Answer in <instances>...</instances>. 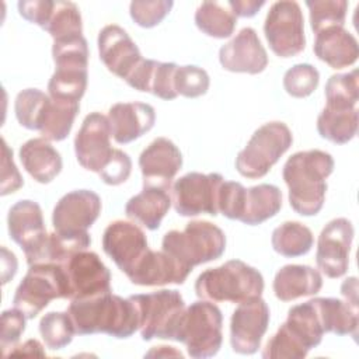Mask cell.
Wrapping results in <instances>:
<instances>
[{"mask_svg":"<svg viewBox=\"0 0 359 359\" xmlns=\"http://www.w3.org/2000/svg\"><path fill=\"white\" fill-rule=\"evenodd\" d=\"M292 143L293 135L286 123L279 121L264 123L237 154L236 168L245 178H261L269 172Z\"/></svg>","mask_w":359,"mask_h":359,"instance_id":"52a82bcc","label":"cell"},{"mask_svg":"<svg viewBox=\"0 0 359 359\" xmlns=\"http://www.w3.org/2000/svg\"><path fill=\"white\" fill-rule=\"evenodd\" d=\"M314 243L311 230L299 222H285L272 231V248L287 258L307 254Z\"/></svg>","mask_w":359,"mask_h":359,"instance_id":"836d02e7","label":"cell"},{"mask_svg":"<svg viewBox=\"0 0 359 359\" xmlns=\"http://www.w3.org/2000/svg\"><path fill=\"white\" fill-rule=\"evenodd\" d=\"M163 251L191 272L196 265L217 259L226 250V236L220 227L206 220H192L182 231H167Z\"/></svg>","mask_w":359,"mask_h":359,"instance_id":"277c9868","label":"cell"},{"mask_svg":"<svg viewBox=\"0 0 359 359\" xmlns=\"http://www.w3.org/2000/svg\"><path fill=\"white\" fill-rule=\"evenodd\" d=\"M18 7V13L20 15L32 22L39 25L42 29H45L53 7H55V1L53 0H21L17 4Z\"/></svg>","mask_w":359,"mask_h":359,"instance_id":"c3c4849f","label":"cell"},{"mask_svg":"<svg viewBox=\"0 0 359 359\" xmlns=\"http://www.w3.org/2000/svg\"><path fill=\"white\" fill-rule=\"evenodd\" d=\"M224 178L217 172H188L172 184L171 202L181 216L219 215V191Z\"/></svg>","mask_w":359,"mask_h":359,"instance_id":"8fae6325","label":"cell"},{"mask_svg":"<svg viewBox=\"0 0 359 359\" xmlns=\"http://www.w3.org/2000/svg\"><path fill=\"white\" fill-rule=\"evenodd\" d=\"M143 185L170 189L171 182L182 167L180 149L167 137L154 139L139 156Z\"/></svg>","mask_w":359,"mask_h":359,"instance_id":"ffe728a7","label":"cell"},{"mask_svg":"<svg viewBox=\"0 0 359 359\" xmlns=\"http://www.w3.org/2000/svg\"><path fill=\"white\" fill-rule=\"evenodd\" d=\"M320 81L318 70L309 63H299L286 70L283 88L294 98H304L314 93Z\"/></svg>","mask_w":359,"mask_h":359,"instance_id":"60d3db41","label":"cell"},{"mask_svg":"<svg viewBox=\"0 0 359 359\" xmlns=\"http://www.w3.org/2000/svg\"><path fill=\"white\" fill-rule=\"evenodd\" d=\"M327 105L339 108H356L359 100L358 70L332 74L325 84Z\"/></svg>","mask_w":359,"mask_h":359,"instance_id":"f35d334b","label":"cell"},{"mask_svg":"<svg viewBox=\"0 0 359 359\" xmlns=\"http://www.w3.org/2000/svg\"><path fill=\"white\" fill-rule=\"evenodd\" d=\"M245 187L237 181H223L219 191V213L231 220H238Z\"/></svg>","mask_w":359,"mask_h":359,"instance_id":"bcb514c9","label":"cell"},{"mask_svg":"<svg viewBox=\"0 0 359 359\" xmlns=\"http://www.w3.org/2000/svg\"><path fill=\"white\" fill-rule=\"evenodd\" d=\"M310 27L317 34L330 27H344L348 1L345 0H307Z\"/></svg>","mask_w":359,"mask_h":359,"instance_id":"ab89813d","label":"cell"},{"mask_svg":"<svg viewBox=\"0 0 359 359\" xmlns=\"http://www.w3.org/2000/svg\"><path fill=\"white\" fill-rule=\"evenodd\" d=\"M195 24L208 36L222 39L234 32L237 17L227 1H202L195 11Z\"/></svg>","mask_w":359,"mask_h":359,"instance_id":"d6a6232c","label":"cell"},{"mask_svg":"<svg viewBox=\"0 0 359 359\" xmlns=\"http://www.w3.org/2000/svg\"><path fill=\"white\" fill-rule=\"evenodd\" d=\"M66 279V299L79 300L111 293V272L93 251H77L60 264Z\"/></svg>","mask_w":359,"mask_h":359,"instance_id":"7c38bea8","label":"cell"},{"mask_svg":"<svg viewBox=\"0 0 359 359\" xmlns=\"http://www.w3.org/2000/svg\"><path fill=\"white\" fill-rule=\"evenodd\" d=\"M24 185V180L13 161V150L7 146L6 140L3 139V157H1V185L0 194L8 195L15 192Z\"/></svg>","mask_w":359,"mask_h":359,"instance_id":"681fc988","label":"cell"},{"mask_svg":"<svg viewBox=\"0 0 359 359\" xmlns=\"http://www.w3.org/2000/svg\"><path fill=\"white\" fill-rule=\"evenodd\" d=\"M334 171L330 153L313 149L292 154L283 165L282 177L289 188V203L302 216L317 215L325 201L327 178Z\"/></svg>","mask_w":359,"mask_h":359,"instance_id":"6da1fadb","label":"cell"},{"mask_svg":"<svg viewBox=\"0 0 359 359\" xmlns=\"http://www.w3.org/2000/svg\"><path fill=\"white\" fill-rule=\"evenodd\" d=\"M97 45L100 59L105 67L123 80L143 60L135 41L116 24L105 25L100 31Z\"/></svg>","mask_w":359,"mask_h":359,"instance_id":"ac0fdd59","label":"cell"},{"mask_svg":"<svg viewBox=\"0 0 359 359\" xmlns=\"http://www.w3.org/2000/svg\"><path fill=\"white\" fill-rule=\"evenodd\" d=\"M317 130L321 137L345 144L358 132V108H339L325 105L317 118Z\"/></svg>","mask_w":359,"mask_h":359,"instance_id":"1f68e13d","label":"cell"},{"mask_svg":"<svg viewBox=\"0 0 359 359\" xmlns=\"http://www.w3.org/2000/svg\"><path fill=\"white\" fill-rule=\"evenodd\" d=\"M66 299V279L62 265H31L15 289L14 307L27 318H35L52 300Z\"/></svg>","mask_w":359,"mask_h":359,"instance_id":"9c48e42d","label":"cell"},{"mask_svg":"<svg viewBox=\"0 0 359 359\" xmlns=\"http://www.w3.org/2000/svg\"><path fill=\"white\" fill-rule=\"evenodd\" d=\"M20 160L25 171L39 184H49L62 171L60 153L43 137L27 140L20 147Z\"/></svg>","mask_w":359,"mask_h":359,"instance_id":"4316f807","label":"cell"},{"mask_svg":"<svg viewBox=\"0 0 359 359\" xmlns=\"http://www.w3.org/2000/svg\"><path fill=\"white\" fill-rule=\"evenodd\" d=\"M39 334L46 348L57 351L63 349L72 342L76 330L67 311H50L41 318Z\"/></svg>","mask_w":359,"mask_h":359,"instance_id":"74e56055","label":"cell"},{"mask_svg":"<svg viewBox=\"0 0 359 359\" xmlns=\"http://www.w3.org/2000/svg\"><path fill=\"white\" fill-rule=\"evenodd\" d=\"M53 41L83 35L81 14L79 7L72 1H55L52 15L45 27Z\"/></svg>","mask_w":359,"mask_h":359,"instance_id":"8d00e7d4","label":"cell"},{"mask_svg":"<svg viewBox=\"0 0 359 359\" xmlns=\"http://www.w3.org/2000/svg\"><path fill=\"white\" fill-rule=\"evenodd\" d=\"M177 66L178 65L171 62L165 63L153 59H143L125 79V81L137 91L151 93L161 100H174L178 95L174 88Z\"/></svg>","mask_w":359,"mask_h":359,"instance_id":"cb8c5ba5","label":"cell"},{"mask_svg":"<svg viewBox=\"0 0 359 359\" xmlns=\"http://www.w3.org/2000/svg\"><path fill=\"white\" fill-rule=\"evenodd\" d=\"M209 84L210 79L205 69L194 65L177 66L174 74V88L177 94L187 98H196L206 94Z\"/></svg>","mask_w":359,"mask_h":359,"instance_id":"b9f144b4","label":"cell"},{"mask_svg":"<svg viewBox=\"0 0 359 359\" xmlns=\"http://www.w3.org/2000/svg\"><path fill=\"white\" fill-rule=\"evenodd\" d=\"M168 189L143 185V189L125 205L126 216L149 230H157L171 206Z\"/></svg>","mask_w":359,"mask_h":359,"instance_id":"83f0119b","label":"cell"},{"mask_svg":"<svg viewBox=\"0 0 359 359\" xmlns=\"http://www.w3.org/2000/svg\"><path fill=\"white\" fill-rule=\"evenodd\" d=\"M273 293L282 302L317 294L323 287L321 273L309 265H285L273 278Z\"/></svg>","mask_w":359,"mask_h":359,"instance_id":"484cf974","label":"cell"},{"mask_svg":"<svg viewBox=\"0 0 359 359\" xmlns=\"http://www.w3.org/2000/svg\"><path fill=\"white\" fill-rule=\"evenodd\" d=\"M130 172H132V160L129 154L119 149H114L111 158L98 172V175L107 185L115 187V185L123 184L129 178Z\"/></svg>","mask_w":359,"mask_h":359,"instance_id":"7dc6e473","label":"cell"},{"mask_svg":"<svg viewBox=\"0 0 359 359\" xmlns=\"http://www.w3.org/2000/svg\"><path fill=\"white\" fill-rule=\"evenodd\" d=\"M341 293L345 297V302L358 309V279L355 276L344 280L341 285Z\"/></svg>","mask_w":359,"mask_h":359,"instance_id":"db71d44e","label":"cell"},{"mask_svg":"<svg viewBox=\"0 0 359 359\" xmlns=\"http://www.w3.org/2000/svg\"><path fill=\"white\" fill-rule=\"evenodd\" d=\"M223 314L220 309L206 300L194 302L181 316L174 341L187 346L191 358L215 356L223 342Z\"/></svg>","mask_w":359,"mask_h":359,"instance_id":"8992f818","label":"cell"},{"mask_svg":"<svg viewBox=\"0 0 359 359\" xmlns=\"http://www.w3.org/2000/svg\"><path fill=\"white\" fill-rule=\"evenodd\" d=\"M25 316L18 309L4 310L1 314V335H0V348L7 356L10 351L17 346L22 332L25 331Z\"/></svg>","mask_w":359,"mask_h":359,"instance_id":"f6af8a7d","label":"cell"},{"mask_svg":"<svg viewBox=\"0 0 359 359\" xmlns=\"http://www.w3.org/2000/svg\"><path fill=\"white\" fill-rule=\"evenodd\" d=\"M219 62L233 73L258 74L268 65V55L254 28L245 27L219 49Z\"/></svg>","mask_w":359,"mask_h":359,"instance_id":"d6986e66","label":"cell"},{"mask_svg":"<svg viewBox=\"0 0 359 359\" xmlns=\"http://www.w3.org/2000/svg\"><path fill=\"white\" fill-rule=\"evenodd\" d=\"M269 325V307L264 299L241 302L231 314L230 345L240 355H252L261 346Z\"/></svg>","mask_w":359,"mask_h":359,"instance_id":"5bb4252c","label":"cell"},{"mask_svg":"<svg viewBox=\"0 0 359 359\" xmlns=\"http://www.w3.org/2000/svg\"><path fill=\"white\" fill-rule=\"evenodd\" d=\"M264 34L272 52L280 57L299 55L306 46L304 18L297 1H275L265 18Z\"/></svg>","mask_w":359,"mask_h":359,"instance_id":"30bf717a","label":"cell"},{"mask_svg":"<svg viewBox=\"0 0 359 359\" xmlns=\"http://www.w3.org/2000/svg\"><path fill=\"white\" fill-rule=\"evenodd\" d=\"M262 292L261 272L240 259H230L220 266L209 268L195 280V293L203 300L241 303L259 297Z\"/></svg>","mask_w":359,"mask_h":359,"instance_id":"3957f363","label":"cell"},{"mask_svg":"<svg viewBox=\"0 0 359 359\" xmlns=\"http://www.w3.org/2000/svg\"><path fill=\"white\" fill-rule=\"evenodd\" d=\"M139 313V331L143 341L153 338L172 339L185 303L178 290L161 289L151 293L129 296Z\"/></svg>","mask_w":359,"mask_h":359,"instance_id":"ba28073f","label":"cell"},{"mask_svg":"<svg viewBox=\"0 0 359 359\" xmlns=\"http://www.w3.org/2000/svg\"><path fill=\"white\" fill-rule=\"evenodd\" d=\"M282 325L307 351L317 346L324 335L320 317L311 300L293 306Z\"/></svg>","mask_w":359,"mask_h":359,"instance_id":"4dcf8cb0","label":"cell"},{"mask_svg":"<svg viewBox=\"0 0 359 359\" xmlns=\"http://www.w3.org/2000/svg\"><path fill=\"white\" fill-rule=\"evenodd\" d=\"M111 136L108 118L101 112L88 114L74 137V153L79 164L98 174L114 153Z\"/></svg>","mask_w":359,"mask_h":359,"instance_id":"2e32d148","label":"cell"},{"mask_svg":"<svg viewBox=\"0 0 359 359\" xmlns=\"http://www.w3.org/2000/svg\"><path fill=\"white\" fill-rule=\"evenodd\" d=\"M282 208V192L276 185L259 184L245 188L240 222L257 226L273 217Z\"/></svg>","mask_w":359,"mask_h":359,"instance_id":"f1b7e54d","label":"cell"},{"mask_svg":"<svg viewBox=\"0 0 359 359\" xmlns=\"http://www.w3.org/2000/svg\"><path fill=\"white\" fill-rule=\"evenodd\" d=\"M80 102L50 98L39 133L50 142L66 139L72 130L73 122L79 114Z\"/></svg>","mask_w":359,"mask_h":359,"instance_id":"e575fe53","label":"cell"},{"mask_svg":"<svg viewBox=\"0 0 359 359\" xmlns=\"http://www.w3.org/2000/svg\"><path fill=\"white\" fill-rule=\"evenodd\" d=\"M227 3L236 17H252L265 4L264 0H230Z\"/></svg>","mask_w":359,"mask_h":359,"instance_id":"f907efd6","label":"cell"},{"mask_svg":"<svg viewBox=\"0 0 359 359\" xmlns=\"http://www.w3.org/2000/svg\"><path fill=\"white\" fill-rule=\"evenodd\" d=\"M55 73L48 83L50 98L80 102L88 81V45L83 35L53 41Z\"/></svg>","mask_w":359,"mask_h":359,"instance_id":"5b68a950","label":"cell"},{"mask_svg":"<svg viewBox=\"0 0 359 359\" xmlns=\"http://www.w3.org/2000/svg\"><path fill=\"white\" fill-rule=\"evenodd\" d=\"M112 137L126 144L149 132L156 122V111L146 102H118L108 111Z\"/></svg>","mask_w":359,"mask_h":359,"instance_id":"44dd1931","label":"cell"},{"mask_svg":"<svg viewBox=\"0 0 359 359\" xmlns=\"http://www.w3.org/2000/svg\"><path fill=\"white\" fill-rule=\"evenodd\" d=\"M307 349H304L286 330L283 325L272 335L266 342L262 358L264 359H302L307 356Z\"/></svg>","mask_w":359,"mask_h":359,"instance_id":"7bdbcfd3","label":"cell"},{"mask_svg":"<svg viewBox=\"0 0 359 359\" xmlns=\"http://www.w3.org/2000/svg\"><path fill=\"white\" fill-rule=\"evenodd\" d=\"M49 101V94H45L38 88H25L20 91L14 101V112L20 125L29 130L39 132Z\"/></svg>","mask_w":359,"mask_h":359,"instance_id":"d590c367","label":"cell"},{"mask_svg":"<svg viewBox=\"0 0 359 359\" xmlns=\"http://www.w3.org/2000/svg\"><path fill=\"white\" fill-rule=\"evenodd\" d=\"M174 3L171 0L154 1H132L129 13L132 20L143 28H153L158 25L171 11Z\"/></svg>","mask_w":359,"mask_h":359,"instance_id":"ee69618b","label":"cell"},{"mask_svg":"<svg viewBox=\"0 0 359 359\" xmlns=\"http://www.w3.org/2000/svg\"><path fill=\"white\" fill-rule=\"evenodd\" d=\"M67 313L76 334H108L114 338H129L139 330V313L130 297L105 293L90 299L70 300Z\"/></svg>","mask_w":359,"mask_h":359,"instance_id":"7a4b0ae2","label":"cell"},{"mask_svg":"<svg viewBox=\"0 0 359 359\" xmlns=\"http://www.w3.org/2000/svg\"><path fill=\"white\" fill-rule=\"evenodd\" d=\"M101 213V198L90 189H76L63 195L52 213L56 233L67 237L88 236V229Z\"/></svg>","mask_w":359,"mask_h":359,"instance_id":"4fadbf2b","label":"cell"},{"mask_svg":"<svg viewBox=\"0 0 359 359\" xmlns=\"http://www.w3.org/2000/svg\"><path fill=\"white\" fill-rule=\"evenodd\" d=\"M353 240V226L345 217L328 222L318 236L316 262L328 278H339L349 266V252Z\"/></svg>","mask_w":359,"mask_h":359,"instance_id":"9a60e30c","label":"cell"},{"mask_svg":"<svg viewBox=\"0 0 359 359\" xmlns=\"http://www.w3.org/2000/svg\"><path fill=\"white\" fill-rule=\"evenodd\" d=\"M324 332L358 337V309L335 297L311 299Z\"/></svg>","mask_w":359,"mask_h":359,"instance_id":"f546056e","label":"cell"},{"mask_svg":"<svg viewBox=\"0 0 359 359\" xmlns=\"http://www.w3.org/2000/svg\"><path fill=\"white\" fill-rule=\"evenodd\" d=\"M102 250L128 276L150 248L144 231L137 224L115 220L104 230Z\"/></svg>","mask_w":359,"mask_h":359,"instance_id":"e0dca14e","label":"cell"},{"mask_svg":"<svg viewBox=\"0 0 359 359\" xmlns=\"http://www.w3.org/2000/svg\"><path fill=\"white\" fill-rule=\"evenodd\" d=\"M189 273L165 251L149 250L128 278L139 286H163L170 283L182 285Z\"/></svg>","mask_w":359,"mask_h":359,"instance_id":"7402d4cb","label":"cell"},{"mask_svg":"<svg viewBox=\"0 0 359 359\" xmlns=\"http://www.w3.org/2000/svg\"><path fill=\"white\" fill-rule=\"evenodd\" d=\"M1 254H3V283H7L10 279H13V276L17 272V259L15 255L13 252H10L6 247L1 248Z\"/></svg>","mask_w":359,"mask_h":359,"instance_id":"f5cc1de1","label":"cell"},{"mask_svg":"<svg viewBox=\"0 0 359 359\" xmlns=\"http://www.w3.org/2000/svg\"><path fill=\"white\" fill-rule=\"evenodd\" d=\"M313 50L320 60L332 69L348 67L359 56L356 38L344 27H330L317 32Z\"/></svg>","mask_w":359,"mask_h":359,"instance_id":"603a6c76","label":"cell"},{"mask_svg":"<svg viewBox=\"0 0 359 359\" xmlns=\"http://www.w3.org/2000/svg\"><path fill=\"white\" fill-rule=\"evenodd\" d=\"M11 355H28V356H46L43 346L39 341L36 339H28L25 341L22 345L15 346L13 351H10V353L7 356Z\"/></svg>","mask_w":359,"mask_h":359,"instance_id":"816d5d0a","label":"cell"},{"mask_svg":"<svg viewBox=\"0 0 359 359\" xmlns=\"http://www.w3.org/2000/svg\"><path fill=\"white\" fill-rule=\"evenodd\" d=\"M8 234L21 250L34 245L46 234L45 222L41 206L29 199H22L14 203L7 216Z\"/></svg>","mask_w":359,"mask_h":359,"instance_id":"d4e9b609","label":"cell"}]
</instances>
